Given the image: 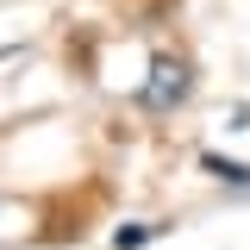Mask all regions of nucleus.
Returning <instances> with one entry per match:
<instances>
[{
  "mask_svg": "<svg viewBox=\"0 0 250 250\" xmlns=\"http://www.w3.org/2000/svg\"><path fill=\"white\" fill-rule=\"evenodd\" d=\"M188 88H194V69H188L182 57H156L150 75H144V88H138V100H144L150 113H175L188 100Z\"/></svg>",
  "mask_w": 250,
  "mask_h": 250,
  "instance_id": "obj_1",
  "label": "nucleus"
},
{
  "mask_svg": "<svg viewBox=\"0 0 250 250\" xmlns=\"http://www.w3.org/2000/svg\"><path fill=\"white\" fill-rule=\"evenodd\" d=\"M200 169H207L213 182H225V188H244V194H250V163H231V156L207 150V156H200Z\"/></svg>",
  "mask_w": 250,
  "mask_h": 250,
  "instance_id": "obj_2",
  "label": "nucleus"
},
{
  "mask_svg": "<svg viewBox=\"0 0 250 250\" xmlns=\"http://www.w3.org/2000/svg\"><path fill=\"white\" fill-rule=\"evenodd\" d=\"M144 238H150V225H119L113 231V250H138Z\"/></svg>",
  "mask_w": 250,
  "mask_h": 250,
  "instance_id": "obj_3",
  "label": "nucleus"
}]
</instances>
